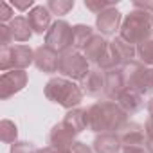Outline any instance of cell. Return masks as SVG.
I'll return each instance as SVG.
<instances>
[{
	"label": "cell",
	"instance_id": "3957f363",
	"mask_svg": "<svg viewBox=\"0 0 153 153\" xmlns=\"http://www.w3.org/2000/svg\"><path fill=\"white\" fill-rule=\"evenodd\" d=\"M153 34V15L140 11V9H131L121 24L119 36L128 42L130 45L137 47L140 42L149 38Z\"/></svg>",
	"mask_w": 153,
	"mask_h": 153
},
{
	"label": "cell",
	"instance_id": "d6986e66",
	"mask_svg": "<svg viewBox=\"0 0 153 153\" xmlns=\"http://www.w3.org/2000/svg\"><path fill=\"white\" fill-rule=\"evenodd\" d=\"M70 131H74L76 135L83 133L85 130H88V117H87V110L85 108H72L65 114L63 121H61Z\"/></svg>",
	"mask_w": 153,
	"mask_h": 153
},
{
	"label": "cell",
	"instance_id": "277c9868",
	"mask_svg": "<svg viewBox=\"0 0 153 153\" xmlns=\"http://www.w3.org/2000/svg\"><path fill=\"white\" fill-rule=\"evenodd\" d=\"M34 63V51L22 43V45H9L0 49V70H25Z\"/></svg>",
	"mask_w": 153,
	"mask_h": 153
},
{
	"label": "cell",
	"instance_id": "83f0119b",
	"mask_svg": "<svg viewBox=\"0 0 153 153\" xmlns=\"http://www.w3.org/2000/svg\"><path fill=\"white\" fill-rule=\"evenodd\" d=\"M38 149L34 148L33 142L27 140H16L15 144H11V151L9 153H36Z\"/></svg>",
	"mask_w": 153,
	"mask_h": 153
},
{
	"label": "cell",
	"instance_id": "7402d4cb",
	"mask_svg": "<svg viewBox=\"0 0 153 153\" xmlns=\"http://www.w3.org/2000/svg\"><path fill=\"white\" fill-rule=\"evenodd\" d=\"M94 29L87 24H76L72 27V49L74 51H83L87 43L92 40Z\"/></svg>",
	"mask_w": 153,
	"mask_h": 153
},
{
	"label": "cell",
	"instance_id": "4dcf8cb0",
	"mask_svg": "<svg viewBox=\"0 0 153 153\" xmlns=\"http://www.w3.org/2000/svg\"><path fill=\"white\" fill-rule=\"evenodd\" d=\"M11 42H13V36H11L9 25L0 24V43H2V47H9Z\"/></svg>",
	"mask_w": 153,
	"mask_h": 153
},
{
	"label": "cell",
	"instance_id": "e0dca14e",
	"mask_svg": "<svg viewBox=\"0 0 153 153\" xmlns=\"http://www.w3.org/2000/svg\"><path fill=\"white\" fill-rule=\"evenodd\" d=\"M81 88L88 97H99L101 92H105V72L99 68H90L87 78L81 81Z\"/></svg>",
	"mask_w": 153,
	"mask_h": 153
},
{
	"label": "cell",
	"instance_id": "30bf717a",
	"mask_svg": "<svg viewBox=\"0 0 153 153\" xmlns=\"http://www.w3.org/2000/svg\"><path fill=\"white\" fill-rule=\"evenodd\" d=\"M59 52L43 43L38 49H34V65L43 74H54L59 68Z\"/></svg>",
	"mask_w": 153,
	"mask_h": 153
},
{
	"label": "cell",
	"instance_id": "ba28073f",
	"mask_svg": "<svg viewBox=\"0 0 153 153\" xmlns=\"http://www.w3.org/2000/svg\"><path fill=\"white\" fill-rule=\"evenodd\" d=\"M29 83V76L25 70H9L0 76V99L7 101L15 94L22 92Z\"/></svg>",
	"mask_w": 153,
	"mask_h": 153
},
{
	"label": "cell",
	"instance_id": "ac0fdd59",
	"mask_svg": "<svg viewBox=\"0 0 153 153\" xmlns=\"http://www.w3.org/2000/svg\"><path fill=\"white\" fill-rule=\"evenodd\" d=\"M117 105L121 106V110L126 114V115H133L137 112H140L144 108V96L139 94L137 90H131V88H126L119 99H117Z\"/></svg>",
	"mask_w": 153,
	"mask_h": 153
},
{
	"label": "cell",
	"instance_id": "8992f818",
	"mask_svg": "<svg viewBox=\"0 0 153 153\" xmlns=\"http://www.w3.org/2000/svg\"><path fill=\"white\" fill-rule=\"evenodd\" d=\"M126 85L131 90H137L142 96L153 94V67L142 65L140 61H133L124 67Z\"/></svg>",
	"mask_w": 153,
	"mask_h": 153
},
{
	"label": "cell",
	"instance_id": "d590c367",
	"mask_svg": "<svg viewBox=\"0 0 153 153\" xmlns=\"http://www.w3.org/2000/svg\"><path fill=\"white\" fill-rule=\"evenodd\" d=\"M146 110H148V115L153 119V97H151V99L146 103Z\"/></svg>",
	"mask_w": 153,
	"mask_h": 153
},
{
	"label": "cell",
	"instance_id": "d4e9b609",
	"mask_svg": "<svg viewBox=\"0 0 153 153\" xmlns=\"http://www.w3.org/2000/svg\"><path fill=\"white\" fill-rule=\"evenodd\" d=\"M49 7V11L56 16H65L68 15V11L74 9V0H49V2L45 4Z\"/></svg>",
	"mask_w": 153,
	"mask_h": 153
},
{
	"label": "cell",
	"instance_id": "2e32d148",
	"mask_svg": "<svg viewBox=\"0 0 153 153\" xmlns=\"http://www.w3.org/2000/svg\"><path fill=\"white\" fill-rule=\"evenodd\" d=\"M94 153H121L123 142L119 133H97L92 142Z\"/></svg>",
	"mask_w": 153,
	"mask_h": 153
},
{
	"label": "cell",
	"instance_id": "8fae6325",
	"mask_svg": "<svg viewBox=\"0 0 153 153\" xmlns=\"http://www.w3.org/2000/svg\"><path fill=\"white\" fill-rule=\"evenodd\" d=\"M121 24H123V13L117 7L106 9V11H103V13H99L96 16V29L103 36L115 34L121 29Z\"/></svg>",
	"mask_w": 153,
	"mask_h": 153
},
{
	"label": "cell",
	"instance_id": "6da1fadb",
	"mask_svg": "<svg viewBox=\"0 0 153 153\" xmlns=\"http://www.w3.org/2000/svg\"><path fill=\"white\" fill-rule=\"evenodd\" d=\"M88 130L96 133H119L128 123V115L117 101H97L87 108Z\"/></svg>",
	"mask_w": 153,
	"mask_h": 153
},
{
	"label": "cell",
	"instance_id": "52a82bcc",
	"mask_svg": "<svg viewBox=\"0 0 153 153\" xmlns=\"http://www.w3.org/2000/svg\"><path fill=\"white\" fill-rule=\"evenodd\" d=\"M72 27L74 25H70L67 20L52 22L51 29L45 34V45L54 49L59 54L72 51Z\"/></svg>",
	"mask_w": 153,
	"mask_h": 153
},
{
	"label": "cell",
	"instance_id": "7c38bea8",
	"mask_svg": "<svg viewBox=\"0 0 153 153\" xmlns=\"http://www.w3.org/2000/svg\"><path fill=\"white\" fill-rule=\"evenodd\" d=\"M110 49H112V52H114V56H115V59H117L121 68L128 67L137 58V47H133L128 42H124L119 34L110 42Z\"/></svg>",
	"mask_w": 153,
	"mask_h": 153
},
{
	"label": "cell",
	"instance_id": "5bb4252c",
	"mask_svg": "<svg viewBox=\"0 0 153 153\" xmlns=\"http://www.w3.org/2000/svg\"><path fill=\"white\" fill-rule=\"evenodd\" d=\"M27 20H29V24L36 34H43V33L47 34V31L52 25V13L49 11L47 6H34L29 11Z\"/></svg>",
	"mask_w": 153,
	"mask_h": 153
},
{
	"label": "cell",
	"instance_id": "d6a6232c",
	"mask_svg": "<svg viewBox=\"0 0 153 153\" xmlns=\"http://www.w3.org/2000/svg\"><path fill=\"white\" fill-rule=\"evenodd\" d=\"M133 9H140V11H146V13H151L153 15V0L149 2H140V0H133Z\"/></svg>",
	"mask_w": 153,
	"mask_h": 153
},
{
	"label": "cell",
	"instance_id": "7a4b0ae2",
	"mask_svg": "<svg viewBox=\"0 0 153 153\" xmlns=\"http://www.w3.org/2000/svg\"><path fill=\"white\" fill-rule=\"evenodd\" d=\"M43 94L51 103L63 106L67 112L72 108H78L79 103L83 101V96H85L81 85H78L72 79L63 78V76L51 78L43 87Z\"/></svg>",
	"mask_w": 153,
	"mask_h": 153
},
{
	"label": "cell",
	"instance_id": "836d02e7",
	"mask_svg": "<svg viewBox=\"0 0 153 153\" xmlns=\"http://www.w3.org/2000/svg\"><path fill=\"white\" fill-rule=\"evenodd\" d=\"M121 153H149L146 146H123Z\"/></svg>",
	"mask_w": 153,
	"mask_h": 153
},
{
	"label": "cell",
	"instance_id": "484cf974",
	"mask_svg": "<svg viewBox=\"0 0 153 153\" xmlns=\"http://www.w3.org/2000/svg\"><path fill=\"white\" fill-rule=\"evenodd\" d=\"M115 4H117V2H103V0H85V7H87L88 11H92L96 16H97L99 13L106 11V9L115 7Z\"/></svg>",
	"mask_w": 153,
	"mask_h": 153
},
{
	"label": "cell",
	"instance_id": "cb8c5ba5",
	"mask_svg": "<svg viewBox=\"0 0 153 153\" xmlns=\"http://www.w3.org/2000/svg\"><path fill=\"white\" fill-rule=\"evenodd\" d=\"M0 139L6 144H15L18 139V128L13 121L9 119H2L0 121Z\"/></svg>",
	"mask_w": 153,
	"mask_h": 153
},
{
	"label": "cell",
	"instance_id": "4fadbf2b",
	"mask_svg": "<svg viewBox=\"0 0 153 153\" xmlns=\"http://www.w3.org/2000/svg\"><path fill=\"white\" fill-rule=\"evenodd\" d=\"M76 137H78V135H76L74 131H70L63 123H58L49 131V144L52 148H58L61 151H67L76 142Z\"/></svg>",
	"mask_w": 153,
	"mask_h": 153
},
{
	"label": "cell",
	"instance_id": "4316f807",
	"mask_svg": "<svg viewBox=\"0 0 153 153\" xmlns=\"http://www.w3.org/2000/svg\"><path fill=\"white\" fill-rule=\"evenodd\" d=\"M15 7L9 4V2H2L0 4V24H11L15 20Z\"/></svg>",
	"mask_w": 153,
	"mask_h": 153
},
{
	"label": "cell",
	"instance_id": "f1b7e54d",
	"mask_svg": "<svg viewBox=\"0 0 153 153\" xmlns=\"http://www.w3.org/2000/svg\"><path fill=\"white\" fill-rule=\"evenodd\" d=\"M144 131H146V149L153 153V119L148 117L144 123Z\"/></svg>",
	"mask_w": 153,
	"mask_h": 153
},
{
	"label": "cell",
	"instance_id": "f546056e",
	"mask_svg": "<svg viewBox=\"0 0 153 153\" xmlns=\"http://www.w3.org/2000/svg\"><path fill=\"white\" fill-rule=\"evenodd\" d=\"M67 153H94V148H90L87 142H81V140H76L68 149Z\"/></svg>",
	"mask_w": 153,
	"mask_h": 153
},
{
	"label": "cell",
	"instance_id": "1f68e13d",
	"mask_svg": "<svg viewBox=\"0 0 153 153\" xmlns=\"http://www.w3.org/2000/svg\"><path fill=\"white\" fill-rule=\"evenodd\" d=\"M9 4L18 11H31L34 7V0H11Z\"/></svg>",
	"mask_w": 153,
	"mask_h": 153
},
{
	"label": "cell",
	"instance_id": "5b68a950",
	"mask_svg": "<svg viewBox=\"0 0 153 153\" xmlns=\"http://www.w3.org/2000/svg\"><path fill=\"white\" fill-rule=\"evenodd\" d=\"M58 72L67 79L83 81L87 78V74L90 72L88 59L79 51H74V49L67 51V52H63L59 56V68H58Z\"/></svg>",
	"mask_w": 153,
	"mask_h": 153
},
{
	"label": "cell",
	"instance_id": "ffe728a7",
	"mask_svg": "<svg viewBox=\"0 0 153 153\" xmlns=\"http://www.w3.org/2000/svg\"><path fill=\"white\" fill-rule=\"evenodd\" d=\"M108 45H110V42L103 36V34H94L92 36V40L87 43V47L83 49V54H85V58L88 59V63H96L97 65V61L103 58V54L106 52V49H108Z\"/></svg>",
	"mask_w": 153,
	"mask_h": 153
},
{
	"label": "cell",
	"instance_id": "e575fe53",
	"mask_svg": "<svg viewBox=\"0 0 153 153\" xmlns=\"http://www.w3.org/2000/svg\"><path fill=\"white\" fill-rule=\"evenodd\" d=\"M36 153H67V151H61V149L52 148V146H45V148H40Z\"/></svg>",
	"mask_w": 153,
	"mask_h": 153
},
{
	"label": "cell",
	"instance_id": "9c48e42d",
	"mask_svg": "<svg viewBox=\"0 0 153 153\" xmlns=\"http://www.w3.org/2000/svg\"><path fill=\"white\" fill-rule=\"evenodd\" d=\"M128 88L124 68H112L105 72V96L110 101H117L119 96Z\"/></svg>",
	"mask_w": 153,
	"mask_h": 153
},
{
	"label": "cell",
	"instance_id": "9a60e30c",
	"mask_svg": "<svg viewBox=\"0 0 153 153\" xmlns=\"http://www.w3.org/2000/svg\"><path fill=\"white\" fill-rule=\"evenodd\" d=\"M123 146H146V131L144 126L133 121H128L124 128L119 131Z\"/></svg>",
	"mask_w": 153,
	"mask_h": 153
},
{
	"label": "cell",
	"instance_id": "603a6c76",
	"mask_svg": "<svg viewBox=\"0 0 153 153\" xmlns=\"http://www.w3.org/2000/svg\"><path fill=\"white\" fill-rule=\"evenodd\" d=\"M137 58L142 65L153 67V34L137 45Z\"/></svg>",
	"mask_w": 153,
	"mask_h": 153
},
{
	"label": "cell",
	"instance_id": "44dd1931",
	"mask_svg": "<svg viewBox=\"0 0 153 153\" xmlns=\"http://www.w3.org/2000/svg\"><path fill=\"white\" fill-rule=\"evenodd\" d=\"M7 25H9L13 42H18L20 45L25 43V42H29L31 36L34 34V31H33V27H31L27 16H16V18H15L11 24H7Z\"/></svg>",
	"mask_w": 153,
	"mask_h": 153
}]
</instances>
